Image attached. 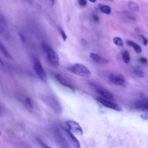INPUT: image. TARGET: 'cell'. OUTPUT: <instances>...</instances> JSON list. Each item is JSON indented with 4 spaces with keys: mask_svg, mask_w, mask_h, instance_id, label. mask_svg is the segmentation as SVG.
<instances>
[{
    "mask_svg": "<svg viewBox=\"0 0 148 148\" xmlns=\"http://www.w3.org/2000/svg\"><path fill=\"white\" fill-rule=\"evenodd\" d=\"M42 47L50 65L54 68H58L60 64V57L56 51L46 43H43Z\"/></svg>",
    "mask_w": 148,
    "mask_h": 148,
    "instance_id": "cell-1",
    "label": "cell"
},
{
    "mask_svg": "<svg viewBox=\"0 0 148 148\" xmlns=\"http://www.w3.org/2000/svg\"><path fill=\"white\" fill-rule=\"evenodd\" d=\"M52 129L55 140L60 146L62 147H70L71 146L62 128V126L58 124H54Z\"/></svg>",
    "mask_w": 148,
    "mask_h": 148,
    "instance_id": "cell-2",
    "label": "cell"
},
{
    "mask_svg": "<svg viewBox=\"0 0 148 148\" xmlns=\"http://www.w3.org/2000/svg\"><path fill=\"white\" fill-rule=\"evenodd\" d=\"M66 69L75 75L83 77H88L91 75L89 69L86 66L80 63L75 64L68 67Z\"/></svg>",
    "mask_w": 148,
    "mask_h": 148,
    "instance_id": "cell-3",
    "label": "cell"
},
{
    "mask_svg": "<svg viewBox=\"0 0 148 148\" xmlns=\"http://www.w3.org/2000/svg\"><path fill=\"white\" fill-rule=\"evenodd\" d=\"M43 102L50 107L57 114H61L62 108L57 98L53 95H45L42 97Z\"/></svg>",
    "mask_w": 148,
    "mask_h": 148,
    "instance_id": "cell-4",
    "label": "cell"
},
{
    "mask_svg": "<svg viewBox=\"0 0 148 148\" xmlns=\"http://www.w3.org/2000/svg\"><path fill=\"white\" fill-rule=\"evenodd\" d=\"M33 68L37 76L43 82L47 80L46 73L40 62V61L35 57H33Z\"/></svg>",
    "mask_w": 148,
    "mask_h": 148,
    "instance_id": "cell-5",
    "label": "cell"
},
{
    "mask_svg": "<svg viewBox=\"0 0 148 148\" xmlns=\"http://www.w3.org/2000/svg\"><path fill=\"white\" fill-rule=\"evenodd\" d=\"M62 128L64 132V134L66 137V139L70 145L71 146H72L73 147H80V145L79 141L77 139V138L73 135L72 132H71L68 129H66V128L62 126Z\"/></svg>",
    "mask_w": 148,
    "mask_h": 148,
    "instance_id": "cell-6",
    "label": "cell"
},
{
    "mask_svg": "<svg viewBox=\"0 0 148 148\" xmlns=\"http://www.w3.org/2000/svg\"><path fill=\"white\" fill-rule=\"evenodd\" d=\"M66 124L68 130L75 134L78 135H82L83 130L78 123L74 120H68L66 122Z\"/></svg>",
    "mask_w": 148,
    "mask_h": 148,
    "instance_id": "cell-7",
    "label": "cell"
},
{
    "mask_svg": "<svg viewBox=\"0 0 148 148\" xmlns=\"http://www.w3.org/2000/svg\"><path fill=\"white\" fill-rule=\"evenodd\" d=\"M97 100L98 101V102L101 103L103 106H104L106 108H109L111 109H113L114 110L119 111V112H121L123 110V109L120 106H119L118 104H117L114 102L110 101V100L105 99L101 98H97Z\"/></svg>",
    "mask_w": 148,
    "mask_h": 148,
    "instance_id": "cell-8",
    "label": "cell"
},
{
    "mask_svg": "<svg viewBox=\"0 0 148 148\" xmlns=\"http://www.w3.org/2000/svg\"><path fill=\"white\" fill-rule=\"evenodd\" d=\"M94 87L96 90V91L98 92V93H99L104 98L108 100H111V101L114 100L113 96L112 94V93L109 92L108 90H107L106 89L98 85H94Z\"/></svg>",
    "mask_w": 148,
    "mask_h": 148,
    "instance_id": "cell-9",
    "label": "cell"
},
{
    "mask_svg": "<svg viewBox=\"0 0 148 148\" xmlns=\"http://www.w3.org/2000/svg\"><path fill=\"white\" fill-rule=\"evenodd\" d=\"M55 78H56V80L58 82H59L61 85L69 88L70 90H71L72 91L75 90V88H74L73 86L63 76L61 75L59 73H57L55 75Z\"/></svg>",
    "mask_w": 148,
    "mask_h": 148,
    "instance_id": "cell-10",
    "label": "cell"
},
{
    "mask_svg": "<svg viewBox=\"0 0 148 148\" xmlns=\"http://www.w3.org/2000/svg\"><path fill=\"white\" fill-rule=\"evenodd\" d=\"M0 35L5 37L8 36L7 23L4 17L0 13Z\"/></svg>",
    "mask_w": 148,
    "mask_h": 148,
    "instance_id": "cell-11",
    "label": "cell"
},
{
    "mask_svg": "<svg viewBox=\"0 0 148 148\" xmlns=\"http://www.w3.org/2000/svg\"><path fill=\"white\" fill-rule=\"evenodd\" d=\"M110 80L117 86H121L125 82L124 78L121 75H111Z\"/></svg>",
    "mask_w": 148,
    "mask_h": 148,
    "instance_id": "cell-12",
    "label": "cell"
},
{
    "mask_svg": "<svg viewBox=\"0 0 148 148\" xmlns=\"http://www.w3.org/2000/svg\"><path fill=\"white\" fill-rule=\"evenodd\" d=\"M90 57L95 62L98 63V64H102L106 62V61L105 59L102 58L101 56L99 55L94 53H90Z\"/></svg>",
    "mask_w": 148,
    "mask_h": 148,
    "instance_id": "cell-13",
    "label": "cell"
},
{
    "mask_svg": "<svg viewBox=\"0 0 148 148\" xmlns=\"http://www.w3.org/2000/svg\"><path fill=\"white\" fill-rule=\"evenodd\" d=\"M127 43L128 46L132 47L135 51L136 53H140L142 52V48L140 47V46L138 45L137 43H136L135 42H134V41L132 40H128L127 41Z\"/></svg>",
    "mask_w": 148,
    "mask_h": 148,
    "instance_id": "cell-14",
    "label": "cell"
},
{
    "mask_svg": "<svg viewBox=\"0 0 148 148\" xmlns=\"http://www.w3.org/2000/svg\"><path fill=\"white\" fill-rule=\"evenodd\" d=\"M0 51L2 52V53L4 55V56L8 58V59H12V56L10 54V53L8 51L7 49L5 47L4 45L0 41Z\"/></svg>",
    "mask_w": 148,
    "mask_h": 148,
    "instance_id": "cell-15",
    "label": "cell"
},
{
    "mask_svg": "<svg viewBox=\"0 0 148 148\" xmlns=\"http://www.w3.org/2000/svg\"><path fill=\"white\" fill-rule=\"evenodd\" d=\"M98 7H99V9L101 10V12H102V13L106 14H110L111 8L109 5L100 3V4H99Z\"/></svg>",
    "mask_w": 148,
    "mask_h": 148,
    "instance_id": "cell-16",
    "label": "cell"
},
{
    "mask_svg": "<svg viewBox=\"0 0 148 148\" xmlns=\"http://www.w3.org/2000/svg\"><path fill=\"white\" fill-rule=\"evenodd\" d=\"M128 8L133 12H138L139 10V6L135 2L129 1L128 2Z\"/></svg>",
    "mask_w": 148,
    "mask_h": 148,
    "instance_id": "cell-17",
    "label": "cell"
},
{
    "mask_svg": "<svg viewBox=\"0 0 148 148\" xmlns=\"http://www.w3.org/2000/svg\"><path fill=\"white\" fill-rule=\"evenodd\" d=\"M122 58L125 63H129L130 61V55L127 50H124L122 53Z\"/></svg>",
    "mask_w": 148,
    "mask_h": 148,
    "instance_id": "cell-18",
    "label": "cell"
},
{
    "mask_svg": "<svg viewBox=\"0 0 148 148\" xmlns=\"http://www.w3.org/2000/svg\"><path fill=\"white\" fill-rule=\"evenodd\" d=\"M113 42L114 45L119 46H123L124 45V42L123 39L120 37H114L113 38Z\"/></svg>",
    "mask_w": 148,
    "mask_h": 148,
    "instance_id": "cell-19",
    "label": "cell"
},
{
    "mask_svg": "<svg viewBox=\"0 0 148 148\" xmlns=\"http://www.w3.org/2000/svg\"><path fill=\"white\" fill-rule=\"evenodd\" d=\"M58 29H59L60 33V34H61L62 38L63 40H64V41H65V40H66V39H67V36H66L65 32L61 28H60V27L58 28Z\"/></svg>",
    "mask_w": 148,
    "mask_h": 148,
    "instance_id": "cell-20",
    "label": "cell"
},
{
    "mask_svg": "<svg viewBox=\"0 0 148 148\" xmlns=\"http://www.w3.org/2000/svg\"><path fill=\"white\" fill-rule=\"evenodd\" d=\"M134 72L139 77H143L145 76V73L142 71H140V70H139V69H136V70H135Z\"/></svg>",
    "mask_w": 148,
    "mask_h": 148,
    "instance_id": "cell-21",
    "label": "cell"
},
{
    "mask_svg": "<svg viewBox=\"0 0 148 148\" xmlns=\"http://www.w3.org/2000/svg\"><path fill=\"white\" fill-rule=\"evenodd\" d=\"M77 2L79 5L82 7H84L87 5L86 0H77Z\"/></svg>",
    "mask_w": 148,
    "mask_h": 148,
    "instance_id": "cell-22",
    "label": "cell"
},
{
    "mask_svg": "<svg viewBox=\"0 0 148 148\" xmlns=\"http://www.w3.org/2000/svg\"><path fill=\"white\" fill-rule=\"evenodd\" d=\"M139 36H140V38H142V40H143V42L144 45H145V46H147V43H148V40H147V39L145 36H143V35H140Z\"/></svg>",
    "mask_w": 148,
    "mask_h": 148,
    "instance_id": "cell-23",
    "label": "cell"
},
{
    "mask_svg": "<svg viewBox=\"0 0 148 148\" xmlns=\"http://www.w3.org/2000/svg\"><path fill=\"white\" fill-rule=\"evenodd\" d=\"M139 61L142 64H146V63H147V59H146V58H145V57H140V58H139Z\"/></svg>",
    "mask_w": 148,
    "mask_h": 148,
    "instance_id": "cell-24",
    "label": "cell"
},
{
    "mask_svg": "<svg viewBox=\"0 0 148 148\" xmlns=\"http://www.w3.org/2000/svg\"><path fill=\"white\" fill-rule=\"evenodd\" d=\"M37 140H38V142H39V143H40V144L43 147H48V146H46V145H45V143H43V142L40 139H38H38H37Z\"/></svg>",
    "mask_w": 148,
    "mask_h": 148,
    "instance_id": "cell-25",
    "label": "cell"
},
{
    "mask_svg": "<svg viewBox=\"0 0 148 148\" xmlns=\"http://www.w3.org/2000/svg\"><path fill=\"white\" fill-rule=\"evenodd\" d=\"M47 2L50 6H53L54 4V0H47Z\"/></svg>",
    "mask_w": 148,
    "mask_h": 148,
    "instance_id": "cell-26",
    "label": "cell"
},
{
    "mask_svg": "<svg viewBox=\"0 0 148 148\" xmlns=\"http://www.w3.org/2000/svg\"><path fill=\"white\" fill-rule=\"evenodd\" d=\"M141 117L143 119H145V120H147V119L148 118V114L145 113L144 114H142L141 115Z\"/></svg>",
    "mask_w": 148,
    "mask_h": 148,
    "instance_id": "cell-27",
    "label": "cell"
},
{
    "mask_svg": "<svg viewBox=\"0 0 148 148\" xmlns=\"http://www.w3.org/2000/svg\"><path fill=\"white\" fill-rule=\"evenodd\" d=\"M93 18H94V20L95 21H98V20H99L98 16H93Z\"/></svg>",
    "mask_w": 148,
    "mask_h": 148,
    "instance_id": "cell-28",
    "label": "cell"
},
{
    "mask_svg": "<svg viewBox=\"0 0 148 148\" xmlns=\"http://www.w3.org/2000/svg\"><path fill=\"white\" fill-rule=\"evenodd\" d=\"M88 1L92 3H95L97 1V0H88Z\"/></svg>",
    "mask_w": 148,
    "mask_h": 148,
    "instance_id": "cell-29",
    "label": "cell"
},
{
    "mask_svg": "<svg viewBox=\"0 0 148 148\" xmlns=\"http://www.w3.org/2000/svg\"><path fill=\"white\" fill-rule=\"evenodd\" d=\"M0 63H1V64H2V65H3V62H2V61L1 60V58H0Z\"/></svg>",
    "mask_w": 148,
    "mask_h": 148,
    "instance_id": "cell-30",
    "label": "cell"
},
{
    "mask_svg": "<svg viewBox=\"0 0 148 148\" xmlns=\"http://www.w3.org/2000/svg\"><path fill=\"white\" fill-rule=\"evenodd\" d=\"M108 1H111V2H113V0H108Z\"/></svg>",
    "mask_w": 148,
    "mask_h": 148,
    "instance_id": "cell-31",
    "label": "cell"
},
{
    "mask_svg": "<svg viewBox=\"0 0 148 148\" xmlns=\"http://www.w3.org/2000/svg\"><path fill=\"white\" fill-rule=\"evenodd\" d=\"M147 109H148V105H147Z\"/></svg>",
    "mask_w": 148,
    "mask_h": 148,
    "instance_id": "cell-32",
    "label": "cell"
},
{
    "mask_svg": "<svg viewBox=\"0 0 148 148\" xmlns=\"http://www.w3.org/2000/svg\"><path fill=\"white\" fill-rule=\"evenodd\" d=\"M0 134H1V132H0Z\"/></svg>",
    "mask_w": 148,
    "mask_h": 148,
    "instance_id": "cell-33",
    "label": "cell"
}]
</instances>
